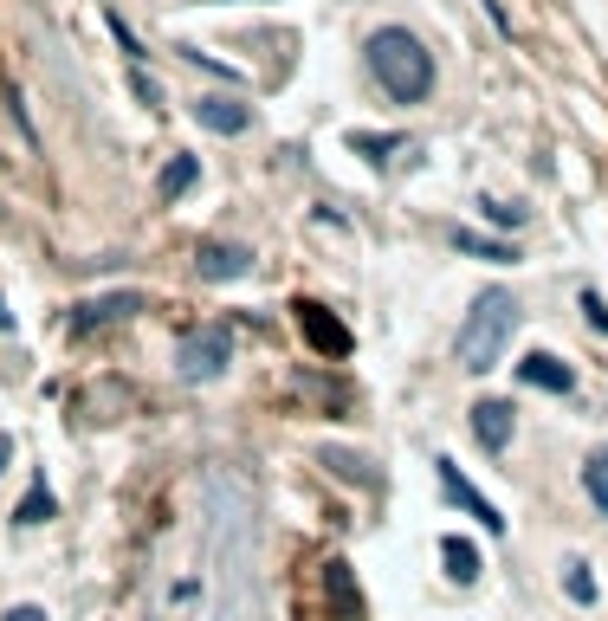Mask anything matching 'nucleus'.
<instances>
[{
  "instance_id": "obj_1",
  "label": "nucleus",
  "mask_w": 608,
  "mask_h": 621,
  "mask_svg": "<svg viewBox=\"0 0 608 621\" xmlns=\"http://www.w3.org/2000/svg\"><path fill=\"white\" fill-rule=\"evenodd\" d=\"M207 550L220 563V621H253V499L233 473H207Z\"/></svg>"
},
{
  "instance_id": "obj_2",
  "label": "nucleus",
  "mask_w": 608,
  "mask_h": 621,
  "mask_svg": "<svg viewBox=\"0 0 608 621\" xmlns=\"http://www.w3.org/2000/svg\"><path fill=\"white\" fill-rule=\"evenodd\" d=\"M363 72L389 104H427L434 98V78H440L434 52H427L408 26H376V33L363 39Z\"/></svg>"
},
{
  "instance_id": "obj_3",
  "label": "nucleus",
  "mask_w": 608,
  "mask_h": 621,
  "mask_svg": "<svg viewBox=\"0 0 608 621\" xmlns=\"http://www.w3.org/2000/svg\"><path fill=\"white\" fill-rule=\"evenodd\" d=\"M511 330H518V298L505 285H486L473 298V311L460 317V369H473V376L499 369L511 350Z\"/></svg>"
},
{
  "instance_id": "obj_4",
  "label": "nucleus",
  "mask_w": 608,
  "mask_h": 621,
  "mask_svg": "<svg viewBox=\"0 0 608 621\" xmlns=\"http://www.w3.org/2000/svg\"><path fill=\"white\" fill-rule=\"evenodd\" d=\"M227 363H233V330H227V324H207V330H195V337L175 350L182 382H214Z\"/></svg>"
},
{
  "instance_id": "obj_5",
  "label": "nucleus",
  "mask_w": 608,
  "mask_h": 621,
  "mask_svg": "<svg viewBox=\"0 0 608 621\" xmlns=\"http://www.w3.org/2000/svg\"><path fill=\"white\" fill-rule=\"evenodd\" d=\"M434 473H440V486H447V499H453V505H460V512H466V518H479V531H492V537H499V531H505V518H499V505H492V499H486V492H479V486H473V479H466V473H460V466H453V460H447V453H440V460H434Z\"/></svg>"
},
{
  "instance_id": "obj_6",
  "label": "nucleus",
  "mask_w": 608,
  "mask_h": 621,
  "mask_svg": "<svg viewBox=\"0 0 608 621\" xmlns=\"http://www.w3.org/2000/svg\"><path fill=\"white\" fill-rule=\"evenodd\" d=\"M188 117H195L201 130H214V136H240L246 123H253V104H240V98H195Z\"/></svg>"
},
{
  "instance_id": "obj_7",
  "label": "nucleus",
  "mask_w": 608,
  "mask_h": 621,
  "mask_svg": "<svg viewBox=\"0 0 608 621\" xmlns=\"http://www.w3.org/2000/svg\"><path fill=\"white\" fill-rule=\"evenodd\" d=\"M511 434H518V408H511V402H479L473 408V440L486 453H505Z\"/></svg>"
},
{
  "instance_id": "obj_8",
  "label": "nucleus",
  "mask_w": 608,
  "mask_h": 621,
  "mask_svg": "<svg viewBox=\"0 0 608 621\" xmlns=\"http://www.w3.org/2000/svg\"><path fill=\"white\" fill-rule=\"evenodd\" d=\"M518 382H531V389H544V395H570V389H576V369L557 363L550 350H531V356L518 363Z\"/></svg>"
},
{
  "instance_id": "obj_9",
  "label": "nucleus",
  "mask_w": 608,
  "mask_h": 621,
  "mask_svg": "<svg viewBox=\"0 0 608 621\" xmlns=\"http://www.w3.org/2000/svg\"><path fill=\"white\" fill-rule=\"evenodd\" d=\"M298 330H304V337H311L324 356H343V350H350V330H343L324 305H298Z\"/></svg>"
},
{
  "instance_id": "obj_10",
  "label": "nucleus",
  "mask_w": 608,
  "mask_h": 621,
  "mask_svg": "<svg viewBox=\"0 0 608 621\" xmlns=\"http://www.w3.org/2000/svg\"><path fill=\"white\" fill-rule=\"evenodd\" d=\"M201 279H240V272H253V253L246 246H227V240H214V246H201Z\"/></svg>"
},
{
  "instance_id": "obj_11",
  "label": "nucleus",
  "mask_w": 608,
  "mask_h": 621,
  "mask_svg": "<svg viewBox=\"0 0 608 621\" xmlns=\"http://www.w3.org/2000/svg\"><path fill=\"white\" fill-rule=\"evenodd\" d=\"M195 182H201V156H175L169 169L156 175V201H162V207H175V201H182Z\"/></svg>"
},
{
  "instance_id": "obj_12",
  "label": "nucleus",
  "mask_w": 608,
  "mask_h": 621,
  "mask_svg": "<svg viewBox=\"0 0 608 621\" xmlns=\"http://www.w3.org/2000/svg\"><path fill=\"white\" fill-rule=\"evenodd\" d=\"M143 298L136 292H117V298H91V305H78V324H110V317H130Z\"/></svg>"
},
{
  "instance_id": "obj_13",
  "label": "nucleus",
  "mask_w": 608,
  "mask_h": 621,
  "mask_svg": "<svg viewBox=\"0 0 608 621\" xmlns=\"http://www.w3.org/2000/svg\"><path fill=\"white\" fill-rule=\"evenodd\" d=\"M440 557H447V576H453V583H473V576H479V550L466 544V537H447V544H440Z\"/></svg>"
},
{
  "instance_id": "obj_14",
  "label": "nucleus",
  "mask_w": 608,
  "mask_h": 621,
  "mask_svg": "<svg viewBox=\"0 0 608 621\" xmlns=\"http://www.w3.org/2000/svg\"><path fill=\"white\" fill-rule=\"evenodd\" d=\"M563 589H570L576 609H589V602H596V570H589L583 557H570V563H563Z\"/></svg>"
},
{
  "instance_id": "obj_15",
  "label": "nucleus",
  "mask_w": 608,
  "mask_h": 621,
  "mask_svg": "<svg viewBox=\"0 0 608 621\" xmlns=\"http://www.w3.org/2000/svg\"><path fill=\"white\" fill-rule=\"evenodd\" d=\"M453 246H460V253H473V259H492V266L518 259V246H505V240H486V233H453Z\"/></svg>"
},
{
  "instance_id": "obj_16",
  "label": "nucleus",
  "mask_w": 608,
  "mask_h": 621,
  "mask_svg": "<svg viewBox=\"0 0 608 621\" xmlns=\"http://www.w3.org/2000/svg\"><path fill=\"white\" fill-rule=\"evenodd\" d=\"M583 492H589V505L608 518V453H589V460H583Z\"/></svg>"
},
{
  "instance_id": "obj_17",
  "label": "nucleus",
  "mask_w": 608,
  "mask_h": 621,
  "mask_svg": "<svg viewBox=\"0 0 608 621\" xmlns=\"http://www.w3.org/2000/svg\"><path fill=\"white\" fill-rule=\"evenodd\" d=\"M52 512H59V505H52L46 479H39V486H33V492H26V499H20V512H13V524H46Z\"/></svg>"
},
{
  "instance_id": "obj_18",
  "label": "nucleus",
  "mask_w": 608,
  "mask_h": 621,
  "mask_svg": "<svg viewBox=\"0 0 608 621\" xmlns=\"http://www.w3.org/2000/svg\"><path fill=\"white\" fill-rule=\"evenodd\" d=\"M350 149H356V156H369V162H382L389 149H402V136H369V130H356Z\"/></svg>"
},
{
  "instance_id": "obj_19",
  "label": "nucleus",
  "mask_w": 608,
  "mask_h": 621,
  "mask_svg": "<svg viewBox=\"0 0 608 621\" xmlns=\"http://www.w3.org/2000/svg\"><path fill=\"white\" fill-rule=\"evenodd\" d=\"M479 214H486L492 227H518V220H524V207H505V201H479Z\"/></svg>"
},
{
  "instance_id": "obj_20",
  "label": "nucleus",
  "mask_w": 608,
  "mask_h": 621,
  "mask_svg": "<svg viewBox=\"0 0 608 621\" xmlns=\"http://www.w3.org/2000/svg\"><path fill=\"white\" fill-rule=\"evenodd\" d=\"M583 311H589V324H596V330H608V298L602 292H583Z\"/></svg>"
},
{
  "instance_id": "obj_21",
  "label": "nucleus",
  "mask_w": 608,
  "mask_h": 621,
  "mask_svg": "<svg viewBox=\"0 0 608 621\" xmlns=\"http://www.w3.org/2000/svg\"><path fill=\"white\" fill-rule=\"evenodd\" d=\"M130 85H136V98H143V104H162V91H156V78H149V72H130Z\"/></svg>"
},
{
  "instance_id": "obj_22",
  "label": "nucleus",
  "mask_w": 608,
  "mask_h": 621,
  "mask_svg": "<svg viewBox=\"0 0 608 621\" xmlns=\"http://www.w3.org/2000/svg\"><path fill=\"white\" fill-rule=\"evenodd\" d=\"M7 621H52V615L39 609V602H20V609H7Z\"/></svg>"
},
{
  "instance_id": "obj_23",
  "label": "nucleus",
  "mask_w": 608,
  "mask_h": 621,
  "mask_svg": "<svg viewBox=\"0 0 608 621\" xmlns=\"http://www.w3.org/2000/svg\"><path fill=\"white\" fill-rule=\"evenodd\" d=\"M479 7H486V13H492V26H499V33H505V39H511V13H505V7H499V0H479Z\"/></svg>"
},
{
  "instance_id": "obj_24",
  "label": "nucleus",
  "mask_w": 608,
  "mask_h": 621,
  "mask_svg": "<svg viewBox=\"0 0 608 621\" xmlns=\"http://www.w3.org/2000/svg\"><path fill=\"white\" fill-rule=\"evenodd\" d=\"M7 453H13V440H7V434H0V473H7Z\"/></svg>"
},
{
  "instance_id": "obj_25",
  "label": "nucleus",
  "mask_w": 608,
  "mask_h": 621,
  "mask_svg": "<svg viewBox=\"0 0 608 621\" xmlns=\"http://www.w3.org/2000/svg\"><path fill=\"white\" fill-rule=\"evenodd\" d=\"M0 330H13V317H7V305H0Z\"/></svg>"
},
{
  "instance_id": "obj_26",
  "label": "nucleus",
  "mask_w": 608,
  "mask_h": 621,
  "mask_svg": "<svg viewBox=\"0 0 608 621\" xmlns=\"http://www.w3.org/2000/svg\"><path fill=\"white\" fill-rule=\"evenodd\" d=\"M214 7H233V0H214Z\"/></svg>"
}]
</instances>
